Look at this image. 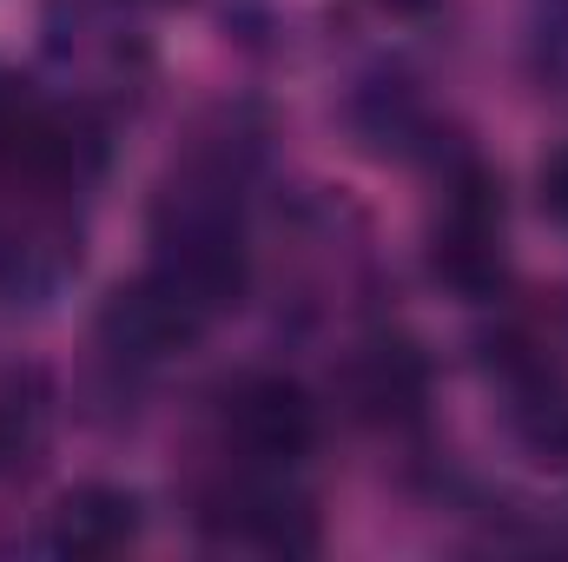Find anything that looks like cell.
Segmentation results:
<instances>
[{
  "instance_id": "obj_1",
  "label": "cell",
  "mask_w": 568,
  "mask_h": 562,
  "mask_svg": "<svg viewBox=\"0 0 568 562\" xmlns=\"http://www.w3.org/2000/svg\"><path fill=\"white\" fill-rule=\"evenodd\" d=\"M429 279L456 298H489L509 279V245H503V185L489 165L456 152L436 179V212H429Z\"/></svg>"
},
{
  "instance_id": "obj_2",
  "label": "cell",
  "mask_w": 568,
  "mask_h": 562,
  "mask_svg": "<svg viewBox=\"0 0 568 562\" xmlns=\"http://www.w3.org/2000/svg\"><path fill=\"white\" fill-rule=\"evenodd\" d=\"M199 530H205V543L239 550V556H311L324 543L317 510L291 483V470H245V463H232L205 490Z\"/></svg>"
},
{
  "instance_id": "obj_3",
  "label": "cell",
  "mask_w": 568,
  "mask_h": 562,
  "mask_svg": "<svg viewBox=\"0 0 568 562\" xmlns=\"http://www.w3.org/2000/svg\"><path fill=\"white\" fill-rule=\"evenodd\" d=\"M219 436H225V463L291 470L317 443V404L284 371H245L219 391Z\"/></svg>"
},
{
  "instance_id": "obj_4",
  "label": "cell",
  "mask_w": 568,
  "mask_h": 562,
  "mask_svg": "<svg viewBox=\"0 0 568 562\" xmlns=\"http://www.w3.org/2000/svg\"><path fill=\"white\" fill-rule=\"evenodd\" d=\"M205 324H212V318H205L179 284H165L159 272H145V279L106 291L93 331H100V351H106L120 371H159V364L185 358V351L205 338Z\"/></svg>"
},
{
  "instance_id": "obj_5",
  "label": "cell",
  "mask_w": 568,
  "mask_h": 562,
  "mask_svg": "<svg viewBox=\"0 0 568 562\" xmlns=\"http://www.w3.org/2000/svg\"><path fill=\"white\" fill-rule=\"evenodd\" d=\"M80 272V225L67 199H27L0 212V304H47Z\"/></svg>"
},
{
  "instance_id": "obj_6",
  "label": "cell",
  "mask_w": 568,
  "mask_h": 562,
  "mask_svg": "<svg viewBox=\"0 0 568 562\" xmlns=\"http://www.w3.org/2000/svg\"><path fill=\"white\" fill-rule=\"evenodd\" d=\"M344 398H351V411L364 423H384V430H397V423H417L429 404V358L417 338H404V331H377V338H364L351 358H344Z\"/></svg>"
},
{
  "instance_id": "obj_7",
  "label": "cell",
  "mask_w": 568,
  "mask_h": 562,
  "mask_svg": "<svg viewBox=\"0 0 568 562\" xmlns=\"http://www.w3.org/2000/svg\"><path fill=\"white\" fill-rule=\"evenodd\" d=\"M145 530V510L133 490L120 483H73L53 510H47V550L67 562H106L120 550H133Z\"/></svg>"
},
{
  "instance_id": "obj_8",
  "label": "cell",
  "mask_w": 568,
  "mask_h": 562,
  "mask_svg": "<svg viewBox=\"0 0 568 562\" xmlns=\"http://www.w3.org/2000/svg\"><path fill=\"white\" fill-rule=\"evenodd\" d=\"M351 133L371 145V152H384V159H443V145H436V120H429L424 93L410 87V80H364L357 93H351Z\"/></svg>"
},
{
  "instance_id": "obj_9",
  "label": "cell",
  "mask_w": 568,
  "mask_h": 562,
  "mask_svg": "<svg viewBox=\"0 0 568 562\" xmlns=\"http://www.w3.org/2000/svg\"><path fill=\"white\" fill-rule=\"evenodd\" d=\"M53 436V391L40 371H13L0 384V483L33 470Z\"/></svg>"
},
{
  "instance_id": "obj_10",
  "label": "cell",
  "mask_w": 568,
  "mask_h": 562,
  "mask_svg": "<svg viewBox=\"0 0 568 562\" xmlns=\"http://www.w3.org/2000/svg\"><path fill=\"white\" fill-rule=\"evenodd\" d=\"M523 60L529 80L568 107V0H536L529 7V33H523Z\"/></svg>"
},
{
  "instance_id": "obj_11",
  "label": "cell",
  "mask_w": 568,
  "mask_h": 562,
  "mask_svg": "<svg viewBox=\"0 0 568 562\" xmlns=\"http://www.w3.org/2000/svg\"><path fill=\"white\" fill-rule=\"evenodd\" d=\"M542 205L568 225V145L562 152H549V165H542Z\"/></svg>"
},
{
  "instance_id": "obj_12",
  "label": "cell",
  "mask_w": 568,
  "mask_h": 562,
  "mask_svg": "<svg viewBox=\"0 0 568 562\" xmlns=\"http://www.w3.org/2000/svg\"><path fill=\"white\" fill-rule=\"evenodd\" d=\"M27 100H33V87H27V80H20L13 67H0V127H7V120H13V113L27 107Z\"/></svg>"
},
{
  "instance_id": "obj_13",
  "label": "cell",
  "mask_w": 568,
  "mask_h": 562,
  "mask_svg": "<svg viewBox=\"0 0 568 562\" xmlns=\"http://www.w3.org/2000/svg\"><path fill=\"white\" fill-rule=\"evenodd\" d=\"M364 7H377V13H390V20H424L443 0H364Z\"/></svg>"
}]
</instances>
